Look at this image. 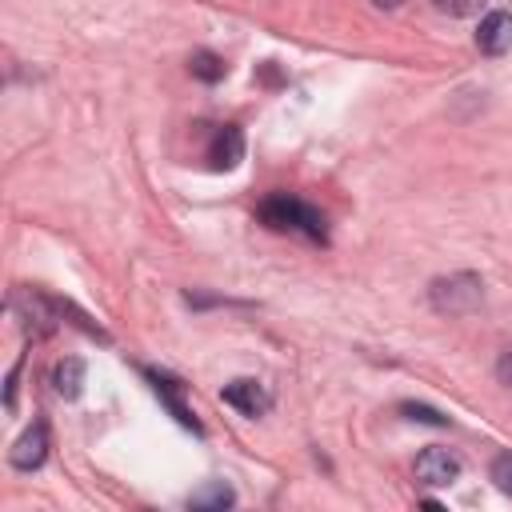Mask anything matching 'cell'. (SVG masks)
I'll list each match as a JSON object with an SVG mask.
<instances>
[{
  "label": "cell",
  "mask_w": 512,
  "mask_h": 512,
  "mask_svg": "<svg viewBox=\"0 0 512 512\" xmlns=\"http://www.w3.org/2000/svg\"><path fill=\"white\" fill-rule=\"evenodd\" d=\"M240 156H244V132H240L236 124L216 128L212 148H208V160H212L216 168H236V164H240Z\"/></svg>",
  "instance_id": "52a82bcc"
},
{
  "label": "cell",
  "mask_w": 512,
  "mask_h": 512,
  "mask_svg": "<svg viewBox=\"0 0 512 512\" xmlns=\"http://www.w3.org/2000/svg\"><path fill=\"white\" fill-rule=\"evenodd\" d=\"M416 476L428 488H444V484H452L460 476V456L448 452V448H424L416 456Z\"/></svg>",
  "instance_id": "3957f363"
},
{
  "label": "cell",
  "mask_w": 512,
  "mask_h": 512,
  "mask_svg": "<svg viewBox=\"0 0 512 512\" xmlns=\"http://www.w3.org/2000/svg\"><path fill=\"white\" fill-rule=\"evenodd\" d=\"M220 396H224V404H232V408L244 412V416H264V412L272 408V392H268L260 380H248V376L224 384Z\"/></svg>",
  "instance_id": "277c9868"
},
{
  "label": "cell",
  "mask_w": 512,
  "mask_h": 512,
  "mask_svg": "<svg viewBox=\"0 0 512 512\" xmlns=\"http://www.w3.org/2000/svg\"><path fill=\"white\" fill-rule=\"evenodd\" d=\"M260 220H264L268 228H276V232H300V236L320 240V244L328 240L324 216H320L312 204H304L300 196H288V192L268 196V200L260 204Z\"/></svg>",
  "instance_id": "6da1fadb"
},
{
  "label": "cell",
  "mask_w": 512,
  "mask_h": 512,
  "mask_svg": "<svg viewBox=\"0 0 512 512\" xmlns=\"http://www.w3.org/2000/svg\"><path fill=\"white\" fill-rule=\"evenodd\" d=\"M188 504H192V508H200V512H224V508H232V504H236V492H232L224 480H212V484H204L200 492H192V496H188Z\"/></svg>",
  "instance_id": "9c48e42d"
},
{
  "label": "cell",
  "mask_w": 512,
  "mask_h": 512,
  "mask_svg": "<svg viewBox=\"0 0 512 512\" xmlns=\"http://www.w3.org/2000/svg\"><path fill=\"white\" fill-rule=\"evenodd\" d=\"M44 456H48V428H44V424H32V428L12 444V452H8L12 468H20V472L40 468V464H44Z\"/></svg>",
  "instance_id": "8992f818"
},
{
  "label": "cell",
  "mask_w": 512,
  "mask_h": 512,
  "mask_svg": "<svg viewBox=\"0 0 512 512\" xmlns=\"http://www.w3.org/2000/svg\"><path fill=\"white\" fill-rule=\"evenodd\" d=\"M428 296H432V308H436V312H452V316H456V312H472V308L480 304L484 284H480V276H472V272H452V276L432 280Z\"/></svg>",
  "instance_id": "7a4b0ae2"
},
{
  "label": "cell",
  "mask_w": 512,
  "mask_h": 512,
  "mask_svg": "<svg viewBox=\"0 0 512 512\" xmlns=\"http://www.w3.org/2000/svg\"><path fill=\"white\" fill-rule=\"evenodd\" d=\"M400 412H404L408 420H420V424H432V428H444V424H448V416L436 412V408H428V404H412V400H404Z\"/></svg>",
  "instance_id": "8fae6325"
},
{
  "label": "cell",
  "mask_w": 512,
  "mask_h": 512,
  "mask_svg": "<svg viewBox=\"0 0 512 512\" xmlns=\"http://www.w3.org/2000/svg\"><path fill=\"white\" fill-rule=\"evenodd\" d=\"M480 4L484 0H436V8L448 16H472V12H480Z\"/></svg>",
  "instance_id": "4fadbf2b"
},
{
  "label": "cell",
  "mask_w": 512,
  "mask_h": 512,
  "mask_svg": "<svg viewBox=\"0 0 512 512\" xmlns=\"http://www.w3.org/2000/svg\"><path fill=\"white\" fill-rule=\"evenodd\" d=\"M372 4H376V8H400L404 0H372Z\"/></svg>",
  "instance_id": "2e32d148"
},
{
  "label": "cell",
  "mask_w": 512,
  "mask_h": 512,
  "mask_svg": "<svg viewBox=\"0 0 512 512\" xmlns=\"http://www.w3.org/2000/svg\"><path fill=\"white\" fill-rule=\"evenodd\" d=\"M496 376H500V384H508V388H512V348L500 356V364H496Z\"/></svg>",
  "instance_id": "5bb4252c"
},
{
  "label": "cell",
  "mask_w": 512,
  "mask_h": 512,
  "mask_svg": "<svg viewBox=\"0 0 512 512\" xmlns=\"http://www.w3.org/2000/svg\"><path fill=\"white\" fill-rule=\"evenodd\" d=\"M188 72H192L196 80H204V84H216V80H224V60H220L216 52L200 48V52L188 56Z\"/></svg>",
  "instance_id": "30bf717a"
},
{
  "label": "cell",
  "mask_w": 512,
  "mask_h": 512,
  "mask_svg": "<svg viewBox=\"0 0 512 512\" xmlns=\"http://www.w3.org/2000/svg\"><path fill=\"white\" fill-rule=\"evenodd\" d=\"M476 48L484 56H504L512 48V12H488L480 20V32H476Z\"/></svg>",
  "instance_id": "5b68a950"
},
{
  "label": "cell",
  "mask_w": 512,
  "mask_h": 512,
  "mask_svg": "<svg viewBox=\"0 0 512 512\" xmlns=\"http://www.w3.org/2000/svg\"><path fill=\"white\" fill-rule=\"evenodd\" d=\"M16 376H20V364L8 372V384H4V404L8 408H16Z\"/></svg>",
  "instance_id": "9a60e30c"
},
{
  "label": "cell",
  "mask_w": 512,
  "mask_h": 512,
  "mask_svg": "<svg viewBox=\"0 0 512 512\" xmlns=\"http://www.w3.org/2000/svg\"><path fill=\"white\" fill-rule=\"evenodd\" d=\"M488 476H492V484H496L504 496H512V452H500V456L492 460Z\"/></svg>",
  "instance_id": "7c38bea8"
},
{
  "label": "cell",
  "mask_w": 512,
  "mask_h": 512,
  "mask_svg": "<svg viewBox=\"0 0 512 512\" xmlns=\"http://www.w3.org/2000/svg\"><path fill=\"white\" fill-rule=\"evenodd\" d=\"M52 388L64 396V400H76L84 392V360L80 356H68L52 368Z\"/></svg>",
  "instance_id": "ba28073f"
}]
</instances>
